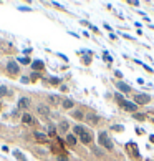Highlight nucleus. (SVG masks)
<instances>
[{"instance_id":"nucleus-7","label":"nucleus","mask_w":154,"mask_h":161,"mask_svg":"<svg viewBox=\"0 0 154 161\" xmlns=\"http://www.w3.org/2000/svg\"><path fill=\"white\" fill-rule=\"evenodd\" d=\"M71 118L73 120H76V121H83L85 120V116H86V115H85V111L81 110V108H76V110H71Z\"/></svg>"},{"instance_id":"nucleus-38","label":"nucleus","mask_w":154,"mask_h":161,"mask_svg":"<svg viewBox=\"0 0 154 161\" xmlns=\"http://www.w3.org/2000/svg\"><path fill=\"white\" fill-rule=\"evenodd\" d=\"M153 123H154V118H153Z\"/></svg>"},{"instance_id":"nucleus-10","label":"nucleus","mask_w":154,"mask_h":161,"mask_svg":"<svg viewBox=\"0 0 154 161\" xmlns=\"http://www.w3.org/2000/svg\"><path fill=\"white\" fill-rule=\"evenodd\" d=\"M116 88L119 90L121 93H124V95L131 93V86H129L128 83H124V81H116Z\"/></svg>"},{"instance_id":"nucleus-22","label":"nucleus","mask_w":154,"mask_h":161,"mask_svg":"<svg viewBox=\"0 0 154 161\" xmlns=\"http://www.w3.org/2000/svg\"><path fill=\"white\" fill-rule=\"evenodd\" d=\"M7 93H9V90H7V86L0 85V98H2V96H5Z\"/></svg>"},{"instance_id":"nucleus-37","label":"nucleus","mask_w":154,"mask_h":161,"mask_svg":"<svg viewBox=\"0 0 154 161\" xmlns=\"http://www.w3.org/2000/svg\"><path fill=\"white\" fill-rule=\"evenodd\" d=\"M0 110H2V105H0Z\"/></svg>"},{"instance_id":"nucleus-2","label":"nucleus","mask_w":154,"mask_h":161,"mask_svg":"<svg viewBox=\"0 0 154 161\" xmlns=\"http://www.w3.org/2000/svg\"><path fill=\"white\" fill-rule=\"evenodd\" d=\"M133 102L136 103L137 106H141V105H147V103L153 102V98H151V95L147 93H136L133 96Z\"/></svg>"},{"instance_id":"nucleus-14","label":"nucleus","mask_w":154,"mask_h":161,"mask_svg":"<svg viewBox=\"0 0 154 161\" xmlns=\"http://www.w3.org/2000/svg\"><path fill=\"white\" fill-rule=\"evenodd\" d=\"M86 130H88L86 126H83V125L78 123V125H75V126H73V135H75V136H81L85 131H86Z\"/></svg>"},{"instance_id":"nucleus-19","label":"nucleus","mask_w":154,"mask_h":161,"mask_svg":"<svg viewBox=\"0 0 154 161\" xmlns=\"http://www.w3.org/2000/svg\"><path fill=\"white\" fill-rule=\"evenodd\" d=\"M48 98H50V102L53 103V105H58V103H61V102H63V100L58 96V95H50Z\"/></svg>"},{"instance_id":"nucleus-17","label":"nucleus","mask_w":154,"mask_h":161,"mask_svg":"<svg viewBox=\"0 0 154 161\" xmlns=\"http://www.w3.org/2000/svg\"><path fill=\"white\" fill-rule=\"evenodd\" d=\"M61 106L65 108V110H71V108L75 106V102L70 100V98H67V100H63V102H61Z\"/></svg>"},{"instance_id":"nucleus-1","label":"nucleus","mask_w":154,"mask_h":161,"mask_svg":"<svg viewBox=\"0 0 154 161\" xmlns=\"http://www.w3.org/2000/svg\"><path fill=\"white\" fill-rule=\"evenodd\" d=\"M98 143H100V146H103L106 151H113V148H114L113 140L109 138V135L106 131H100L98 133Z\"/></svg>"},{"instance_id":"nucleus-25","label":"nucleus","mask_w":154,"mask_h":161,"mask_svg":"<svg viewBox=\"0 0 154 161\" xmlns=\"http://www.w3.org/2000/svg\"><path fill=\"white\" fill-rule=\"evenodd\" d=\"M83 63L85 65H90V63H91V57H83Z\"/></svg>"},{"instance_id":"nucleus-35","label":"nucleus","mask_w":154,"mask_h":161,"mask_svg":"<svg viewBox=\"0 0 154 161\" xmlns=\"http://www.w3.org/2000/svg\"><path fill=\"white\" fill-rule=\"evenodd\" d=\"M25 55H28V53H32V48H25V51H23Z\"/></svg>"},{"instance_id":"nucleus-33","label":"nucleus","mask_w":154,"mask_h":161,"mask_svg":"<svg viewBox=\"0 0 154 161\" xmlns=\"http://www.w3.org/2000/svg\"><path fill=\"white\" fill-rule=\"evenodd\" d=\"M60 90H61V91H68V86L67 85H61V86H60Z\"/></svg>"},{"instance_id":"nucleus-30","label":"nucleus","mask_w":154,"mask_h":161,"mask_svg":"<svg viewBox=\"0 0 154 161\" xmlns=\"http://www.w3.org/2000/svg\"><path fill=\"white\" fill-rule=\"evenodd\" d=\"M20 81H22V83H30V78H28V76H22Z\"/></svg>"},{"instance_id":"nucleus-6","label":"nucleus","mask_w":154,"mask_h":161,"mask_svg":"<svg viewBox=\"0 0 154 161\" xmlns=\"http://www.w3.org/2000/svg\"><path fill=\"white\" fill-rule=\"evenodd\" d=\"M78 140L81 141L83 144H91L93 143V133L90 131V130H86L81 136H78Z\"/></svg>"},{"instance_id":"nucleus-9","label":"nucleus","mask_w":154,"mask_h":161,"mask_svg":"<svg viewBox=\"0 0 154 161\" xmlns=\"http://www.w3.org/2000/svg\"><path fill=\"white\" fill-rule=\"evenodd\" d=\"M56 128H58V133H61V135L67 136V135H68V130H70V123H68L67 120H61Z\"/></svg>"},{"instance_id":"nucleus-23","label":"nucleus","mask_w":154,"mask_h":161,"mask_svg":"<svg viewBox=\"0 0 154 161\" xmlns=\"http://www.w3.org/2000/svg\"><path fill=\"white\" fill-rule=\"evenodd\" d=\"M133 118H134V120H139V121H142L146 116H144L142 113H134V115H133Z\"/></svg>"},{"instance_id":"nucleus-20","label":"nucleus","mask_w":154,"mask_h":161,"mask_svg":"<svg viewBox=\"0 0 154 161\" xmlns=\"http://www.w3.org/2000/svg\"><path fill=\"white\" fill-rule=\"evenodd\" d=\"M17 62H20L22 65H32V60H30L28 57H20V58H18Z\"/></svg>"},{"instance_id":"nucleus-13","label":"nucleus","mask_w":154,"mask_h":161,"mask_svg":"<svg viewBox=\"0 0 154 161\" xmlns=\"http://www.w3.org/2000/svg\"><path fill=\"white\" fill-rule=\"evenodd\" d=\"M37 111H38L40 116H43V118H48V116H50V108H48L46 105H38Z\"/></svg>"},{"instance_id":"nucleus-4","label":"nucleus","mask_w":154,"mask_h":161,"mask_svg":"<svg viewBox=\"0 0 154 161\" xmlns=\"http://www.w3.org/2000/svg\"><path fill=\"white\" fill-rule=\"evenodd\" d=\"M85 120H86V123L88 125H91V126H96V125L101 121V118H100V115H96V113H90V115H86L85 116Z\"/></svg>"},{"instance_id":"nucleus-24","label":"nucleus","mask_w":154,"mask_h":161,"mask_svg":"<svg viewBox=\"0 0 154 161\" xmlns=\"http://www.w3.org/2000/svg\"><path fill=\"white\" fill-rule=\"evenodd\" d=\"M93 151L96 153V156H104V151H103V149H98V148H95Z\"/></svg>"},{"instance_id":"nucleus-15","label":"nucleus","mask_w":154,"mask_h":161,"mask_svg":"<svg viewBox=\"0 0 154 161\" xmlns=\"http://www.w3.org/2000/svg\"><path fill=\"white\" fill-rule=\"evenodd\" d=\"M32 68H33L35 72H38V70L42 72L43 68H45V63H43L42 60H35V62H32Z\"/></svg>"},{"instance_id":"nucleus-11","label":"nucleus","mask_w":154,"mask_h":161,"mask_svg":"<svg viewBox=\"0 0 154 161\" xmlns=\"http://www.w3.org/2000/svg\"><path fill=\"white\" fill-rule=\"evenodd\" d=\"M22 123L27 125V126H32V125L35 123V120H33V116H32L28 111H25V113L22 115Z\"/></svg>"},{"instance_id":"nucleus-16","label":"nucleus","mask_w":154,"mask_h":161,"mask_svg":"<svg viewBox=\"0 0 154 161\" xmlns=\"http://www.w3.org/2000/svg\"><path fill=\"white\" fill-rule=\"evenodd\" d=\"M35 138L38 140V143H48V136L45 133H40V131H35Z\"/></svg>"},{"instance_id":"nucleus-18","label":"nucleus","mask_w":154,"mask_h":161,"mask_svg":"<svg viewBox=\"0 0 154 161\" xmlns=\"http://www.w3.org/2000/svg\"><path fill=\"white\" fill-rule=\"evenodd\" d=\"M13 156L17 158L18 161H28L25 156H23V153H22V151H18V149H13Z\"/></svg>"},{"instance_id":"nucleus-29","label":"nucleus","mask_w":154,"mask_h":161,"mask_svg":"<svg viewBox=\"0 0 154 161\" xmlns=\"http://www.w3.org/2000/svg\"><path fill=\"white\" fill-rule=\"evenodd\" d=\"M56 161H68V158L65 156V154H60V156L56 158Z\"/></svg>"},{"instance_id":"nucleus-3","label":"nucleus","mask_w":154,"mask_h":161,"mask_svg":"<svg viewBox=\"0 0 154 161\" xmlns=\"http://www.w3.org/2000/svg\"><path fill=\"white\" fill-rule=\"evenodd\" d=\"M7 72H9L12 76L20 75V67H18V63L15 62V60H10L9 63H7Z\"/></svg>"},{"instance_id":"nucleus-12","label":"nucleus","mask_w":154,"mask_h":161,"mask_svg":"<svg viewBox=\"0 0 154 161\" xmlns=\"http://www.w3.org/2000/svg\"><path fill=\"white\" fill-rule=\"evenodd\" d=\"M28 106H30V98H27V96H22L20 100H18V105H17V108L18 110H28Z\"/></svg>"},{"instance_id":"nucleus-26","label":"nucleus","mask_w":154,"mask_h":161,"mask_svg":"<svg viewBox=\"0 0 154 161\" xmlns=\"http://www.w3.org/2000/svg\"><path fill=\"white\" fill-rule=\"evenodd\" d=\"M48 81H50L51 85H58V83H60V78H50Z\"/></svg>"},{"instance_id":"nucleus-32","label":"nucleus","mask_w":154,"mask_h":161,"mask_svg":"<svg viewBox=\"0 0 154 161\" xmlns=\"http://www.w3.org/2000/svg\"><path fill=\"white\" fill-rule=\"evenodd\" d=\"M12 116H13V118H18V116H20V115H18V108L12 111Z\"/></svg>"},{"instance_id":"nucleus-34","label":"nucleus","mask_w":154,"mask_h":161,"mask_svg":"<svg viewBox=\"0 0 154 161\" xmlns=\"http://www.w3.org/2000/svg\"><path fill=\"white\" fill-rule=\"evenodd\" d=\"M114 75H116V76H118V78H121V76H123V73H121V72H119V70H116V72H114Z\"/></svg>"},{"instance_id":"nucleus-27","label":"nucleus","mask_w":154,"mask_h":161,"mask_svg":"<svg viewBox=\"0 0 154 161\" xmlns=\"http://www.w3.org/2000/svg\"><path fill=\"white\" fill-rule=\"evenodd\" d=\"M18 10H20V12H32L30 7H18Z\"/></svg>"},{"instance_id":"nucleus-28","label":"nucleus","mask_w":154,"mask_h":161,"mask_svg":"<svg viewBox=\"0 0 154 161\" xmlns=\"http://www.w3.org/2000/svg\"><path fill=\"white\" fill-rule=\"evenodd\" d=\"M48 133H53L55 135V133H56V128H55L53 125H50V126H48Z\"/></svg>"},{"instance_id":"nucleus-31","label":"nucleus","mask_w":154,"mask_h":161,"mask_svg":"<svg viewBox=\"0 0 154 161\" xmlns=\"http://www.w3.org/2000/svg\"><path fill=\"white\" fill-rule=\"evenodd\" d=\"M111 128L114 131H123V126H121V125H116V126H111Z\"/></svg>"},{"instance_id":"nucleus-5","label":"nucleus","mask_w":154,"mask_h":161,"mask_svg":"<svg viewBox=\"0 0 154 161\" xmlns=\"http://www.w3.org/2000/svg\"><path fill=\"white\" fill-rule=\"evenodd\" d=\"M121 106H123V110L124 111H129V113H137V108H139L134 102H128V100H126Z\"/></svg>"},{"instance_id":"nucleus-36","label":"nucleus","mask_w":154,"mask_h":161,"mask_svg":"<svg viewBox=\"0 0 154 161\" xmlns=\"http://www.w3.org/2000/svg\"><path fill=\"white\" fill-rule=\"evenodd\" d=\"M136 133H137V135H144V131H142V130H139V128H136Z\"/></svg>"},{"instance_id":"nucleus-8","label":"nucleus","mask_w":154,"mask_h":161,"mask_svg":"<svg viewBox=\"0 0 154 161\" xmlns=\"http://www.w3.org/2000/svg\"><path fill=\"white\" fill-rule=\"evenodd\" d=\"M65 143H67L70 148H75L76 143H78V136H75L73 133H68V135L65 136Z\"/></svg>"},{"instance_id":"nucleus-21","label":"nucleus","mask_w":154,"mask_h":161,"mask_svg":"<svg viewBox=\"0 0 154 161\" xmlns=\"http://www.w3.org/2000/svg\"><path fill=\"white\" fill-rule=\"evenodd\" d=\"M114 98H116V100H118V103H121V105H123V103L126 102L124 95H121V93H114Z\"/></svg>"}]
</instances>
